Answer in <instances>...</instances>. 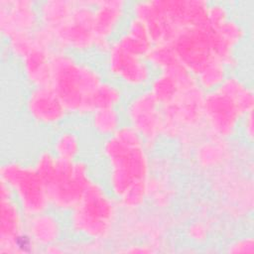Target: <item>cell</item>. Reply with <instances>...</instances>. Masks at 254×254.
I'll use <instances>...</instances> for the list:
<instances>
[{"label": "cell", "mask_w": 254, "mask_h": 254, "mask_svg": "<svg viewBox=\"0 0 254 254\" xmlns=\"http://www.w3.org/2000/svg\"><path fill=\"white\" fill-rule=\"evenodd\" d=\"M94 1H76L68 20L54 32L57 48L73 51H88L95 48L93 30Z\"/></svg>", "instance_id": "obj_7"}, {"label": "cell", "mask_w": 254, "mask_h": 254, "mask_svg": "<svg viewBox=\"0 0 254 254\" xmlns=\"http://www.w3.org/2000/svg\"><path fill=\"white\" fill-rule=\"evenodd\" d=\"M92 113V126L97 133L113 135L120 128V116L115 108L98 109Z\"/></svg>", "instance_id": "obj_24"}, {"label": "cell", "mask_w": 254, "mask_h": 254, "mask_svg": "<svg viewBox=\"0 0 254 254\" xmlns=\"http://www.w3.org/2000/svg\"><path fill=\"white\" fill-rule=\"evenodd\" d=\"M124 252H130V253H149V252H152V249L151 248H147V246H145V247L131 246V248L126 249Z\"/></svg>", "instance_id": "obj_34"}, {"label": "cell", "mask_w": 254, "mask_h": 254, "mask_svg": "<svg viewBox=\"0 0 254 254\" xmlns=\"http://www.w3.org/2000/svg\"><path fill=\"white\" fill-rule=\"evenodd\" d=\"M244 130L246 136L252 140L253 139V111L244 115Z\"/></svg>", "instance_id": "obj_32"}, {"label": "cell", "mask_w": 254, "mask_h": 254, "mask_svg": "<svg viewBox=\"0 0 254 254\" xmlns=\"http://www.w3.org/2000/svg\"><path fill=\"white\" fill-rule=\"evenodd\" d=\"M79 138L73 132H63L55 142V153L57 158L65 161H74L79 154Z\"/></svg>", "instance_id": "obj_25"}, {"label": "cell", "mask_w": 254, "mask_h": 254, "mask_svg": "<svg viewBox=\"0 0 254 254\" xmlns=\"http://www.w3.org/2000/svg\"><path fill=\"white\" fill-rule=\"evenodd\" d=\"M126 113L131 126L144 142L154 143L162 135L161 105L150 90L135 96L129 102Z\"/></svg>", "instance_id": "obj_10"}, {"label": "cell", "mask_w": 254, "mask_h": 254, "mask_svg": "<svg viewBox=\"0 0 254 254\" xmlns=\"http://www.w3.org/2000/svg\"><path fill=\"white\" fill-rule=\"evenodd\" d=\"M101 82L102 77L94 67L78 63L61 50L53 52L50 86L67 112L86 113L88 97Z\"/></svg>", "instance_id": "obj_1"}, {"label": "cell", "mask_w": 254, "mask_h": 254, "mask_svg": "<svg viewBox=\"0 0 254 254\" xmlns=\"http://www.w3.org/2000/svg\"><path fill=\"white\" fill-rule=\"evenodd\" d=\"M39 10L29 0L0 1V30L7 39L24 33H32L39 28Z\"/></svg>", "instance_id": "obj_11"}, {"label": "cell", "mask_w": 254, "mask_h": 254, "mask_svg": "<svg viewBox=\"0 0 254 254\" xmlns=\"http://www.w3.org/2000/svg\"><path fill=\"white\" fill-rule=\"evenodd\" d=\"M91 182L85 163L58 158L53 175L44 183L49 203L59 210H72Z\"/></svg>", "instance_id": "obj_5"}, {"label": "cell", "mask_w": 254, "mask_h": 254, "mask_svg": "<svg viewBox=\"0 0 254 254\" xmlns=\"http://www.w3.org/2000/svg\"><path fill=\"white\" fill-rule=\"evenodd\" d=\"M145 60L162 71H166L174 65L180 64L173 47L169 44L153 45Z\"/></svg>", "instance_id": "obj_23"}, {"label": "cell", "mask_w": 254, "mask_h": 254, "mask_svg": "<svg viewBox=\"0 0 254 254\" xmlns=\"http://www.w3.org/2000/svg\"><path fill=\"white\" fill-rule=\"evenodd\" d=\"M228 252L230 253H246L252 254L254 252V241L251 237L237 240L229 245Z\"/></svg>", "instance_id": "obj_31"}, {"label": "cell", "mask_w": 254, "mask_h": 254, "mask_svg": "<svg viewBox=\"0 0 254 254\" xmlns=\"http://www.w3.org/2000/svg\"><path fill=\"white\" fill-rule=\"evenodd\" d=\"M226 78V66L217 60L211 61L196 76L195 80L202 90L217 88Z\"/></svg>", "instance_id": "obj_22"}, {"label": "cell", "mask_w": 254, "mask_h": 254, "mask_svg": "<svg viewBox=\"0 0 254 254\" xmlns=\"http://www.w3.org/2000/svg\"><path fill=\"white\" fill-rule=\"evenodd\" d=\"M243 116L233 98L216 88L205 93L203 101L204 124L216 138L223 139L231 136Z\"/></svg>", "instance_id": "obj_9"}, {"label": "cell", "mask_w": 254, "mask_h": 254, "mask_svg": "<svg viewBox=\"0 0 254 254\" xmlns=\"http://www.w3.org/2000/svg\"><path fill=\"white\" fill-rule=\"evenodd\" d=\"M227 7L222 4L214 3L209 4L207 9V21L208 26L211 29H218L221 27L229 18Z\"/></svg>", "instance_id": "obj_30"}, {"label": "cell", "mask_w": 254, "mask_h": 254, "mask_svg": "<svg viewBox=\"0 0 254 254\" xmlns=\"http://www.w3.org/2000/svg\"><path fill=\"white\" fill-rule=\"evenodd\" d=\"M25 228L29 237L43 246L54 244L61 235V224L57 217L45 212L29 216Z\"/></svg>", "instance_id": "obj_17"}, {"label": "cell", "mask_w": 254, "mask_h": 254, "mask_svg": "<svg viewBox=\"0 0 254 254\" xmlns=\"http://www.w3.org/2000/svg\"><path fill=\"white\" fill-rule=\"evenodd\" d=\"M53 52L37 46L22 60L24 73L35 87L50 85Z\"/></svg>", "instance_id": "obj_16"}, {"label": "cell", "mask_w": 254, "mask_h": 254, "mask_svg": "<svg viewBox=\"0 0 254 254\" xmlns=\"http://www.w3.org/2000/svg\"><path fill=\"white\" fill-rule=\"evenodd\" d=\"M124 51L145 59L153 47V42L146 25L133 17L127 31L116 42Z\"/></svg>", "instance_id": "obj_18"}, {"label": "cell", "mask_w": 254, "mask_h": 254, "mask_svg": "<svg viewBox=\"0 0 254 254\" xmlns=\"http://www.w3.org/2000/svg\"><path fill=\"white\" fill-rule=\"evenodd\" d=\"M108 69L111 74L131 86L145 85L151 77V69L145 59L124 51L116 42L108 50Z\"/></svg>", "instance_id": "obj_12"}, {"label": "cell", "mask_w": 254, "mask_h": 254, "mask_svg": "<svg viewBox=\"0 0 254 254\" xmlns=\"http://www.w3.org/2000/svg\"><path fill=\"white\" fill-rule=\"evenodd\" d=\"M12 190L1 181L0 253H16V242L25 233L21 211L12 199Z\"/></svg>", "instance_id": "obj_13"}, {"label": "cell", "mask_w": 254, "mask_h": 254, "mask_svg": "<svg viewBox=\"0 0 254 254\" xmlns=\"http://www.w3.org/2000/svg\"><path fill=\"white\" fill-rule=\"evenodd\" d=\"M1 181L15 191L22 211L31 216L45 210L50 205L45 185L35 167L17 162L2 165Z\"/></svg>", "instance_id": "obj_6"}, {"label": "cell", "mask_w": 254, "mask_h": 254, "mask_svg": "<svg viewBox=\"0 0 254 254\" xmlns=\"http://www.w3.org/2000/svg\"><path fill=\"white\" fill-rule=\"evenodd\" d=\"M218 142H208L205 144L199 152V160L204 166L215 165L223 158V147L217 144Z\"/></svg>", "instance_id": "obj_29"}, {"label": "cell", "mask_w": 254, "mask_h": 254, "mask_svg": "<svg viewBox=\"0 0 254 254\" xmlns=\"http://www.w3.org/2000/svg\"><path fill=\"white\" fill-rule=\"evenodd\" d=\"M30 116L41 124L52 125L61 122L67 110L55 90L50 86L35 87L27 100Z\"/></svg>", "instance_id": "obj_14"}, {"label": "cell", "mask_w": 254, "mask_h": 254, "mask_svg": "<svg viewBox=\"0 0 254 254\" xmlns=\"http://www.w3.org/2000/svg\"><path fill=\"white\" fill-rule=\"evenodd\" d=\"M190 235L193 239H197V240H201L203 239L204 235H205V231H204V228L202 227V225L200 224H194L190 227Z\"/></svg>", "instance_id": "obj_33"}, {"label": "cell", "mask_w": 254, "mask_h": 254, "mask_svg": "<svg viewBox=\"0 0 254 254\" xmlns=\"http://www.w3.org/2000/svg\"><path fill=\"white\" fill-rule=\"evenodd\" d=\"M122 92L119 87L109 82H101L87 100V112L98 109L115 108L121 101Z\"/></svg>", "instance_id": "obj_20"}, {"label": "cell", "mask_w": 254, "mask_h": 254, "mask_svg": "<svg viewBox=\"0 0 254 254\" xmlns=\"http://www.w3.org/2000/svg\"><path fill=\"white\" fill-rule=\"evenodd\" d=\"M76 1L49 0L40 5L39 17L42 26L55 30L65 23L70 17Z\"/></svg>", "instance_id": "obj_19"}, {"label": "cell", "mask_w": 254, "mask_h": 254, "mask_svg": "<svg viewBox=\"0 0 254 254\" xmlns=\"http://www.w3.org/2000/svg\"><path fill=\"white\" fill-rule=\"evenodd\" d=\"M34 32L18 34L8 39L9 49L14 56L19 58L21 61L34 49L37 47Z\"/></svg>", "instance_id": "obj_27"}, {"label": "cell", "mask_w": 254, "mask_h": 254, "mask_svg": "<svg viewBox=\"0 0 254 254\" xmlns=\"http://www.w3.org/2000/svg\"><path fill=\"white\" fill-rule=\"evenodd\" d=\"M184 88L187 87L182 86L175 77L169 73L161 72V74L152 81L150 91L162 106L173 101L179 92Z\"/></svg>", "instance_id": "obj_21"}, {"label": "cell", "mask_w": 254, "mask_h": 254, "mask_svg": "<svg viewBox=\"0 0 254 254\" xmlns=\"http://www.w3.org/2000/svg\"><path fill=\"white\" fill-rule=\"evenodd\" d=\"M214 30H217L222 38L234 48L244 39L246 34L244 27L240 23L230 19H228L221 27Z\"/></svg>", "instance_id": "obj_28"}, {"label": "cell", "mask_w": 254, "mask_h": 254, "mask_svg": "<svg viewBox=\"0 0 254 254\" xmlns=\"http://www.w3.org/2000/svg\"><path fill=\"white\" fill-rule=\"evenodd\" d=\"M115 206L103 188L91 182L79 203L71 210L70 224L74 231L93 239H103L111 231Z\"/></svg>", "instance_id": "obj_4"}, {"label": "cell", "mask_w": 254, "mask_h": 254, "mask_svg": "<svg viewBox=\"0 0 254 254\" xmlns=\"http://www.w3.org/2000/svg\"><path fill=\"white\" fill-rule=\"evenodd\" d=\"M204 95L198 84H194L182 89L173 101L162 105V135L187 140L199 133L205 125Z\"/></svg>", "instance_id": "obj_2"}, {"label": "cell", "mask_w": 254, "mask_h": 254, "mask_svg": "<svg viewBox=\"0 0 254 254\" xmlns=\"http://www.w3.org/2000/svg\"><path fill=\"white\" fill-rule=\"evenodd\" d=\"M148 195V181H140L132 184L119 197L122 205L128 208L141 206Z\"/></svg>", "instance_id": "obj_26"}, {"label": "cell", "mask_w": 254, "mask_h": 254, "mask_svg": "<svg viewBox=\"0 0 254 254\" xmlns=\"http://www.w3.org/2000/svg\"><path fill=\"white\" fill-rule=\"evenodd\" d=\"M102 151L110 165V188L118 198L135 182L148 181L149 161L144 145L128 146L111 135L103 143Z\"/></svg>", "instance_id": "obj_3"}, {"label": "cell", "mask_w": 254, "mask_h": 254, "mask_svg": "<svg viewBox=\"0 0 254 254\" xmlns=\"http://www.w3.org/2000/svg\"><path fill=\"white\" fill-rule=\"evenodd\" d=\"M171 46L180 62L195 77L211 61L210 27H188L180 30Z\"/></svg>", "instance_id": "obj_8"}, {"label": "cell", "mask_w": 254, "mask_h": 254, "mask_svg": "<svg viewBox=\"0 0 254 254\" xmlns=\"http://www.w3.org/2000/svg\"><path fill=\"white\" fill-rule=\"evenodd\" d=\"M125 6L126 2L122 0L94 1L93 30L96 39L108 40L112 36L124 16Z\"/></svg>", "instance_id": "obj_15"}]
</instances>
